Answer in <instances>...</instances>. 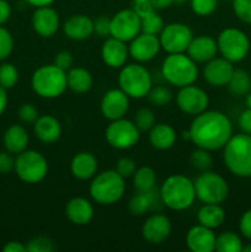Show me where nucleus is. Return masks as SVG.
<instances>
[{
	"mask_svg": "<svg viewBox=\"0 0 251 252\" xmlns=\"http://www.w3.org/2000/svg\"><path fill=\"white\" fill-rule=\"evenodd\" d=\"M189 142L197 148L217 152L225 147L233 137V125L220 111H208L194 116L188 128Z\"/></svg>",
	"mask_w": 251,
	"mask_h": 252,
	"instance_id": "1",
	"label": "nucleus"
},
{
	"mask_svg": "<svg viewBox=\"0 0 251 252\" xmlns=\"http://www.w3.org/2000/svg\"><path fill=\"white\" fill-rule=\"evenodd\" d=\"M159 194L161 203L176 212L186 211L196 201L193 181L189 177L180 174L167 177L161 184Z\"/></svg>",
	"mask_w": 251,
	"mask_h": 252,
	"instance_id": "2",
	"label": "nucleus"
},
{
	"mask_svg": "<svg viewBox=\"0 0 251 252\" xmlns=\"http://www.w3.org/2000/svg\"><path fill=\"white\" fill-rule=\"evenodd\" d=\"M223 160L233 175L243 179L251 177V134H233L223 148Z\"/></svg>",
	"mask_w": 251,
	"mask_h": 252,
	"instance_id": "3",
	"label": "nucleus"
},
{
	"mask_svg": "<svg viewBox=\"0 0 251 252\" xmlns=\"http://www.w3.org/2000/svg\"><path fill=\"white\" fill-rule=\"evenodd\" d=\"M161 75L166 83L180 89L196 83L199 71L196 62L187 53H171L162 61Z\"/></svg>",
	"mask_w": 251,
	"mask_h": 252,
	"instance_id": "4",
	"label": "nucleus"
},
{
	"mask_svg": "<svg viewBox=\"0 0 251 252\" xmlns=\"http://www.w3.org/2000/svg\"><path fill=\"white\" fill-rule=\"evenodd\" d=\"M31 86L37 96L46 100L59 97L68 89L66 71L56 64H44L37 68L31 76Z\"/></svg>",
	"mask_w": 251,
	"mask_h": 252,
	"instance_id": "5",
	"label": "nucleus"
},
{
	"mask_svg": "<svg viewBox=\"0 0 251 252\" xmlns=\"http://www.w3.org/2000/svg\"><path fill=\"white\" fill-rule=\"evenodd\" d=\"M126 192L125 179L116 170H105L96 174L89 186V193L95 203L112 206L117 203Z\"/></svg>",
	"mask_w": 251,
	"mask_h": 252,
	"instance_id": "6",
	"label": "nucleus"
},
{
	"mask_svg": "<svg viewBox=\"0 0 251 252\" xmlns=\"http://www.w3.org/2000/svg\"><path fill=\"white\" fill-rule=\"evenodd\" d=\"M118 85L120 89L128 95L129 98L147 97L150 89L153 88V78L142 63H132L123 65L118 74Z\"/></svg>",
	"mask_w": 251,
	"mask_h": 252,
	"instance_id": "7",
	"label": "nucleus"
},
{
	"mask_svg": "<svg viewBox=\"0 0 251 252\" xmlns=\"http://www.w3.org/2000/svg\"><path fill=\"white\" fill-rule=\"evenodd\" d=\"M14 171L25 184H39L48 174V161L37 150H24L15 159Z\"/></svg>",
	"mask_w": 251,
	"mask_h": 252,
	"instance_id": "8",
	"label": "nucleus"
},
{
	"mask_svg": "<svg viewBox=\"0 0 251 252\" xmlns=\"http://www.w3.org/2000/svg\"><path fill=\"white\" fill-rule=\"evenodd\" d=\"M196 198L202 203L221 204L229 196V185L221 175L207 170L193 181Z\"/></svg>",
	"mask_w": 251,
	"mask_h": 252,
	"instance_id": "9",
	"label": "nucleus"
},
{
	"mask_svg": "<svg viewBox=\"0 0 251 252\" xmlns=\"http://www.w3.org/2000/svg\"><path fill=\"white\" fill-rule=\"evenodd\" d=\"M218 52L231 63H239L250 52V39L248 34L235 27H228L220 31L217 37Z\"/></svg>",
	"mask_w": 251,
	"mask_h": 252,
	"instance_id": "10",
	"label": "nucleus"
},
{
	"mask_svg": "<svg viewBox=\"0 0 251 252\" xmlns=\"http://www.w3.org/2000/svg\"><path fill=\"white\" fill-rule=\"evenodd\" d=\"M106 142L117 150H127L135 147L140 139V130L133 121L127 118L110 121L105 130Z\"/></svg>",
	"mask_w": 251,
	"mask_h": 252,
	"instance_id": "11",
	"label": "nucleus"
},
{
	"mask_svg": "<svg viewBox=\"0 0 251 252\" xmlns=\"http://www.w3.org/2000/svg\"><path fill=\"white\" fill-rule=\"evenodd\" d=\"M193 38L191 27L182 22H171L165 25L159 33L160 46L167 54L186 53Z\"/></svg>",
	"mask_w": 251,
	"mask_h": 252,
	"instance_id": "12",
	"label": "nucleus"
},
{
	"mask_svg": "<svg viewBox=\"0 0 251 252\" xmlns=\"http://www.w3.org/2000/svg\"><path fill=\"white\" fill-rule=\"evenodd\" d=\"M142 32L140 17L132 9H123L111 17V37L128 42Z\"/></svg>",
	"mask_w": 251,
	"mask_h": 252,
	"instance_id": "13",
	"label": "nucleus"
},
{
	"mask_svg": "<svg viewBox=\"0 0 251 252\" xmlns=\"http://www.w3.org/2000/svg\"><path fill=\"white\" fill-rule=\"evenodd\" d=\"M176 105L181 112L194 117L208 108L209 97L203 89L191 84L179 89L176 94Z\"/></svg>",
	"mask_w": 251,
	"mask_h": 252,
	"instance_id": "14",
	"label": "nucleus"
},
{
	"mask_svg": "<svg viewBox=\"0 0 251 252\" xmlns=\"http://www.w3.org/2000/svg\"><path fill=\"white\" fill-rule=\"evenodd\" d=\"M161 51L159 36L140 32L129 42L128 52L137 63H148L153 61Z\"/></svg>",
	"mask_w": 251,
	"mask_h": 252,
	"instance_id": "15",
	"label": "nucleus"
},
{
	"mask_svg": "<svg viewBox=\"0 0 251 252\" xmlns=\"http://www.w3.org/2000/svg\"><path fill=\"white\" fill-rule=\"evenodd\" d=\"M129 100L128 95H126V93H123L120 88L110 89L101 98V113L108 121L123 118L129 110Z\"/></svg>",
	"mask_w": 251,
	"mask_h": 252,
	"instance_id": "16",
	"label": "nucleus"
},
{
	"mask_svg": "<svg viewBox=\"0 0 251 252\" xmlns=\"http://www.w3.org/2000/svg\"><path fill=\"white\" fill-rule=\"evenodd\" d=\"M171 220L165 214H152L142 226V236L147 243L159 245L166 241L171 234Z\"/></svg>",
	"mask_w": 251,
	"mask_h": 252,
	"instance_id": "17",
	"label": "nucleus"
},
{
	"mask_svg": "<svg viewBox=\"0 0 251 252\" xmlns=\"http://www.w3.org/2000/svg\"><path fill=\"white\" fill-rule=\"evenodd\" d=\"M234 70L235 69H234L233 63L229 62L228 59L223 58V57H220V58L214 57L213 59L204 63L202 74H203V79L208 85L221 88V86L228 85Z\"/></svg>",
	"mask_w": 251,
	"mask_h": 252,
	"instance_id": "18",
	"label": "nucleus"
},
{
	"mask_svg": "<svg viewBox=\"0 0 251 252\" xmlns=\"http://www.w3.org/2000/svg\"><path fill=\"white\" fill-rule=\"evenodd\" d=\"M61 27L59 14L52 6L36 7L32 14V29L38 36L51 38Z\"/></svg>",
	"mask_w": 251,
	"mask_h": 252,
	"instance_id": "19",
	"label": "nucleus"
},
{
	"mask_svg": "<svg viewBox=\"0 0 251 252\" xmlns=\"http://www.w3.org/2000/svg\"><path fill=\"white\" fill-rule=\"evenodd\" d=\"M129 52L126 42L115 37H107L101 47V58L102 62L112 69H121L126 65Z\"/></svg>",
	"mask_w": 251,
	"mask_h": 252,
	"instance_id": "20",
	"label": "nucleus"
},
{
	"mask_svg": "<svg viewBox=\"0 0 251 252\" xmlns=\"http://www.w3.org/2000/svg\"><path fill=\"white\" fill-rule=\"evenodd\" d=\"M217 235L213 229L197 224L189 228L186 234V245L192 252H213L216 251Z\"/></svg>",
	"mask_w": 251,
	"mask_h": 252,
	"instance_id": "21",
	"label": "nucleus"
},
{
	"mask_svg": "<svg viewBox=\"0 0 251 252\" xmlns=\"http://www.w3.org/2000/svg\"><path fill=\"white\" fill-rule=\"evenodd\" d=\"M186 53L193 59L196 63H207L218 53V44L217 39L209 34H199L193 36Z\"/></svg>",
	"mask_w": 251,
	"mask_h": 252,
	"instance_id": "22",
	"label": "nucleus"
},
{
	"mask_svg": "<svg viewBox=\"0 0 251 252\" xmlns=\"http://www.w3.org/2000/svg\"><path fill=\"white\" fill-rule=\"evenodd\" d=\"M94 206L84 197H74L66 203L65 216L74 225L83 226L90 223L94 218Z\"/></svg>",
	"mask_w": 251,
	"mask_h": 252,
	"instance_id": "23",
	"label": "nucleus"
},
{
	"mask_svg": "<svg viewBox=\"0 0 251 252\" xmlns=\"http://www.w3.org/2000/svg\"><path fill=\"white\" fill-rule=\"evenodd\" d=\"M63 32L69 39L85 41L94 34V20L83 14L73 15L63 24Z\"/></svg>",
	"mask_w": 251,
	"mask_h": 252,
	"instance_id": "24",
	"label": "nucleus"
},
{
	"mask_svg": "<svg viewBox=\"0 0 251 252\" xmlns=\"http://www.w3.org/2000/svg\"><path fill=\"white\" fill-rule=\"evenodd\" d=\"M98 162L95 155L89 152L76 153L70 161V172L80 181L91 180L97 174Z\"/></svg>",
	"mask_w": 251,
	"mask_h": 252,
	"instance_id": "25",
	"label": "nucleus"
},
{
	"mask_svg": "<svg viewBox=\"0 0 251 252\" xmlns=\"http://www.w3.org/2000/svg\"><path fill=\"white\" fill-rule=\"evenodd\" d=\"M33 133L39 142L53 144L62 135V125L54 116H39L33 123Z\"/></svg>",
	"mask_w": 251,
	"mask_h": 252,
	"instance_id": "26",
	"label": "nucleus"
},
{
	"mask_svg": "<svg viewBox=\"0 0 251 252\" xmlns=\"http://www.w3.org/2000/svg\"><path fill=\"white\" fill-rule=\"evenodd\" d=\"M148 133L149 143L157 150L171 149L177 139L175 128L167 123H155Z\"/></svg>",
	"mask_w": 251,
	"mask_h": 252,
	"instance_id": "27",
	"label": "nucleus"
},
{
	"mask_svg": "<svg viewBox=\"0 0 251 252\" xmlns=\"http://www.w3.org/2000/svg\"><path fill=\"white\" fill-rule=\"evenodd\" d=\"M30 143V135L26 128L21 125H12L5 130L2 137V144L6 152L11 154H20L27 149Z\"/></svg>",
	"mask_w": 251,
	"mask_h": 252,
	"instance_id": "28",
	"label": "nucleus"
},
{
	"mask_svg": "<svg viewBox=\"0 0 251 252\" xmlns=\"http://www.w3.org/2000/svg\"><path fill=\"white\" fill-rule=\"evenodd\" d=\"M66 84L75 94H86L94 85V76L88 69L81 66H73L66 71Z\"/></svg>",
	"mask_w": 251,
	"mask_h": 252,
	"instance_id": "29",
	"label": "nucleus"
},
{
	"mask_svg": "<svg viewBox=\"0 0 251 252\" xmlns=\"http://www.w3.org/2000/svg\"><path fill=\"white\" fill-rule=\"evenodd\" d=\"M225 220V211L220 204L203 203L197 212V221L209 229H217Z\"/></svg>",
	"mask_w": 251,
	"mask_h": 252,
	"instance_id": "30",
	"label": "nucleus"
},
{
	"mask_svg": "<svg viewBox=\"0 0 251 252\" xmlns=\"http://www.w3.org/2000/svg\"><path fill=\"white\" fill-rule=\"evenodd\" d=\"M157 201H161V199L157 189L150 192H137V194H134L128 202V211L133 216H144L157 206Z\"/></svg>",
	"mask_w": 251,
	"mask_h": 252,
	"instance_id": "31",
	"label": "nucleus"
},
{
	"mask_svg": "<svg viewBox=\"0 0 251 252\" xmlns=\"http://www.w3.org/2000/svg\"><path fill=\"white\" fill-rule=\"evenodd\" d=\"M133 187L137 192H150L157 189V174L149 166H142L133 174Z\"/></svg>",
	"mask_w": 251,
	"mask_h": 252,
	"instance_id": "32",
	"label": "nucleus"
},
{
	"mask_svg": "<svg viewBox=\"0 0 251 252\" xmlns=\"http://www.w3.org/2000/svg\"><path fill=\"white\" fill-rule=\"evenodd\" d=\"M228 89L231 95L244 96L248 95L251 90V76L243 69H235L228 83Z\"/></svg>",
	"mask_w": 251,
	"mask_h": 252,
	"instance_id": "33",
	"label": "nucleus"
},
{
	"mask_svg": "<svg viewBox=\"0 0 251 252\" xmlns=\"http://www.w3.org/2000/svg\"><path fill=\"white\" fill-rule=\"evenodd\" d=\"M243 240L234 231H224L217 236L216 251L218 252H241Z\"/></svg>",
	"mask_w": 251,
	"mask_h": 252,
	"instance_id": "34",
	"label": "nucleus"
},
{
	"mask_svg": "<svg viewBox=\"0 0 251 252\" xmlns=\"http://www.w3.org/2000/svg\"><path fill=\"white\" fill-rule=\"evenodd\" d=\"M140 24H142V32L155 34V36H159V33L165 26L164 20L160 16L157 10H153L152 12L147 14L145 16L140 17Z\"/></svg>",
	"mask_w": 251,
	"mask_h": 252,
	"instance_id": "35",
	"label": "nucleus"
},
{
	"mask_svg": "<svg viewBox=\"0 0 251 252\" xmlns=\"http://www.w3.org/2000/svg\"><path fill=\"white\" fill-rule=\"evenodd\" d=\"M147 97L150 103L157 106V107H162V106H167L171 103L172 93L167 86H153Z\"/></svg>",
	"mask_w": 251,
	"mask_h": 252,
	"instance_id": "36",
	"label": "nucleus"
},
{
	"mask_svg": "<svg viewBox=\"0 0 251 252\" xmlns=\"http://www.w3.org/2000/svg\"><path fill=\"white\" fill-rule=\"evenodd\" d=\"M189 162H191V165L194 169L202 172L211 169L212 165H213V159H212L211 152L202 149V148H197L196 150L191 153Z\"/></svg>",
	"mask_w": 251,
	"mask_h": 252,
	"instance_id": "37",
	"label": "nucleus"
},
{
	"mask_svg": "<svg viewBox=\"0 0 251 252\" xmlns=\"http://www.w3.org/2000/svg\"><path fill=\"white\" fill-rule=\"evenodd\" d=\"M19 81V70L11 63H2L0 65V85L9 90Z\"/></svg>",
	"mask_w": 251,
	"mask_h": 252,
	"instance_id": "38",
	"label": "nucleus"
},
{
	"mask_svg": "<svg viewBox=\"0 0 251 252\" xmlns=\"http://www.w3.org/2000/svg\"><path fill=\"white\" fill-rule=\"evenodd\" d=\"M133 122L135 123L140 133L149 132L150 128L155 125V115L150 108L142 107L137 111Z\"/></svg>",
	"mask_w": 251,
	"mask_h": 252,
	"instance_id": "39",
	"label": "nucleus"
},
{
	"mask_svg": "<svg viewBox=\"0 0 251 252\" xmlns=\"http://www.w3.org/2000/svg\"><path fill=\"white\" fill-rule=\"evenodd\" d=\"M56 249L53 240L48 236H34L26 244L27 252H52Z\"/></svg>",
	"mask_w": 251,
	"mask_h": 252,
	"instance_id": "40",
	"label": "nucleus"
},
{
	"mask_svg": "<svg viewBox=\"0 0 251 252\" xmlns=\"http://www.w3.org/2000/svg\"><path fill=\"white\" fill-rule=\"evenodd\" d=\"M189 6L198 16H209L216 11L218 0H189Z\"/></svg>",
	"mask_w": 251,
	"mask_h": 252,
	"instance_id": "41",
	"label": "nucleus"
},
{
	"mask_svg": "<svg viewBox=\"0 0 251 252\" xmlns=\"http://www.w3.org/2000/svg\"><path fill=\"white\" fill-rule=\"evenodd\" d=\"M14 49V38L11 32L4 26H0V62L5 61Z\"/></svg>",
	"mask_w": 251,
	"mask_h": 252,
	"instance_id": "42",
	"label": "nucleus"
},
{
	"mask_svg": "<svg viewBox=\"0 0 251 252\" xmlns=\"http://www.w3.org/2000/svg\"><path fill=\"white\" fill-rule=\"evenodd\" d=\"M233 11L241 22L251 25V0H233Z\"/></svg>",
	"mask_w": 251,
	"mask_h": 252,
	"instance_id": "43",
	"label": "nucleus"
},
{
	"mask_svg": "<svg viewBox=\"0 0 251 252\" xmlns=\"http://www.w3.org/2000/svg\"><path fill=\"white\" fill-rule=\"evenodd\" d=\"M17 117L20 118L21 122L27 123V125H33L37 118L39 117V113L38 110L32 103H24V105L20 106L19 111H17Z\"/></svg>",
	"mask_w": 251,
	"mask_h": 252,
	"instance_id": "44",
	"label": "nucleus"
},
{
	"mask_svg": "<svg viewBox=\"0 0 251 252\" xmlns=\"http://www.w3.org/2000/svg\"><path fill=\"white\" fill-rule=\"evenodd\" d=\"M116 171L123 177V179H128V177H132L133 174L137 170V165L133 159L128 157H123L121 159H118V161L116 162Z\"/></svg>",
	"mask_w": 251,
	"mask_h": 252,
	"instance_id": "45",
	"label": "nucleus"
},
{
	"mask_svg": "<svg viewBox=\"0 0 251 252\" xmlns=\"http://www.w3.org/2000/svg\"><path fill=\"white\" fill-rule=\"evenodd\" d=\"M94 33L100 37H110L111 19L107 16H98L94 20Z\"/></svg>",
	"mask_w": 251,
	"mask_h": 252,
	"instance_id": "46",
	"label": "nucleus"
},
{
	"mask_svg": "<svg viewBox=\"0 0 251 252\" xmlns=\"http://www.w3.org/2000/svg\"><path fill=\"white\" fill-rule=\"evenodd\" d=\"M53 63L56 64L58 68L63 69L64 71H68L69 69L73 68L74 57H73V54L70 53V52L62 51V52H59V53L56 54Z\"/></svg>",
	"mask_w": 251,
	"mask_h": 252,
	"instance_id": "47",
	"label": "nucleus"
},
{
	"mask_svg": "<svg viewBox=\"0 0 251 252\" xmlns=\"http://www.w3.org/2000/svg\"><path fill=\"white\" fill-rule=\"evenodd\" d=\"M239 230L244 238L251 240V209L244 212L239 220Z\"/></svg>",
	"mask_w": 251,
	"mask_h": 252,
	"instance_id": "48",
	"label": "nucleus"
},
{
	"mask_svg": "<svg viewBox=\"0 0 251 252\" xmlns=\"http://www.w3.org/2000/svg\"><path fill=\"white\" fill-rule=\"evenodd\" d=\"M130 9L135 12L139 17L145 16L147 14L154 10L150 0H132V7Z\"/></svg>",
	"mask_w": 251,
	"mask_h": 252,
	"instance_id": "49",
	"label": "nucleus"
},
{
	"mask_svg": "<svg viewBox=\"0 0 251 252\" xmlns=\"http://www.w3.org/2000/svg\"><path fill=\"white\" fill-rule=\"evenodd\" d=\"M15 159L12 158L11 153L0 152V174L5 175L14 171Z\"/></svg>",
	"mask_w": 251,
	"mask_h": 252,
	"instance_id": "50",
	"label": "nucleus"
},
{
	"mask_svg": "<svg viewBox=\"0 0 251 252\" xmlns=\"http://www.w3.org/2000/svg\"><path fill=\"white\" fill-rule=\"evenodd\" d=\"M239 127L244 133L251 134V108H246L239 116Z\"/></svg>",
	"mask_w": 251,
	"mask_h": 252,
	"instance_id": "51",
	"label": "nucleus"
},
{
	"mask_svg": "<svg viewBox=\"0 0 251 252\" xmlns=\"http://www.w3.org/2000/svg\"><path fill=\"white\" fill-rule=\"evenodd\" d=\"M11 17V5L6 0H0V26L6 24Z\"/></svg>",
	"mask_w": 251,
	"mask_h": 252,
	"instance_id": "52",
	"label": "nucleus"
},
{
	"mask_svg": "<svg viewBox=\"0 0 251 252\" xmlns=\"http://www.w3.org/2000/svg\"><path fill=\"white\" fill-rule=\"evenodd\" d=\"M4 252H27L26 245L20 241H9L2 248Z\"/></svg>",
	"mask_w": 251,
	"mask_h": 252,
	"instance_id": "53",
	"label": "nucleus"
},
{
	"mask_svg": "<svg viewBox=\"0 0 251 252\" xmlns=\"http://www.w3.org/2000/svg\"><path fill=\"white\" fill-rule=\"evenodd\" d=\"M150 1H152L154 10L169 9V7L174 4V0H150Z\"/></svg>",
	"mask_w": 251,
	"mask_h": 252,
	"instance_id": "54",
	"label": "nucleus"
},
{
	"mask_svg": "<svg viewBox=\"0 0 251 252\" xmlns=\"http://www.w3.org/2000/svg\"><path fill=\"white\" fill-rule=\"evenodd\" d=\"M7 101H9V98H7L6 89H4L1 85H0V117H1L2 113L5 112V110H6Z\"/></svg>",
	"mask_w": 251,
	"mask_h": 252,
	"instance_id": "55",
	"label": "nucleus"
},
{
	"mask_svg": "<svg viewBox=\"0 0 251 252\" xmlns=\"http://www.w3.org/2000/svg\"><path fill=\"white\" fill-rule=\"evenodd\" d=\"M25 1L33 7H43V6H51L56 0H25Z\"/></svg>",
	"mask_w": 251,
	"mask_h": 252,
	"instance_id": "56",
	"label": "nucleus"
},
{
	"mask_svg": "<svg viewBox=\"0 0 251 252\" xmlns=\"http://www.w3.org/2000/svg\"><path fill=\"white\" fill-rule=\"evenodd\" d=\"M245 103H246V108H251V91L246 95Z\"/></svg>",
	"mask_w": 251,
	"mask_h": 252,
	"instance_id": "57",
	"label": "nucleus"
},
{
	"mask_svg": "<svg viewBox=\"0 0 251 252\" xmlns=\"http://www.w3.org/2000/svg\"><path fill=\"white\" fill-rule=\"evenodd\" d=\"M243 252H251V244L243 246Z\"/></svg>",
	"mask_w": 251,
	"mask_h": 252,
	"instance_id": "58",
	"label": "nucleus"
},
{
	"mask_svg": "<svg viewBox=\"0 0 251 252\" xmlns=\"http://www.w3.org/2000/svg\"><path fill=\"white\" fill-rule=\"evenodd\" d=\"M189 1V0H174V4H177V5H182L185 4V2Z\"/></svg>",
	"mask_w": 251,
	"mask_h": 252,
	"instance_id": "59",
	"label": "nucleus"
}]
</instances>
